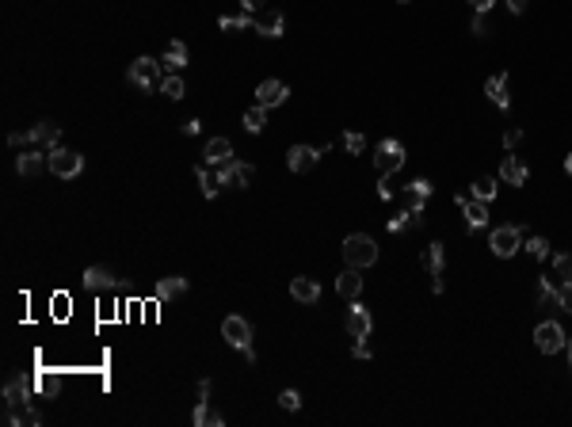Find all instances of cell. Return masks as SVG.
Listing matches in <instances>:
<instances>
[{"mask_svg": "<svg viewBox=\"0 0 572 427\" xmlns=\"http://www.w3.org/2000/svg\"><path fill=\"white\" fill-rule=\"evenodd\" d=\"M126 81L134 84L138 92H157L160 84H164V65H160V58H138V61H130Z\"/></svg>", "mask_w": 572, "mask_h": 427, "instance_id": "cell-1", "label": "cell"}, {"mask_svg": "<svg viewBox=\"0 0 572 427\" xmlns=\"http://www.w3.org/2000/svg\"><path fill=\"white\" fill-rule=\"evenodd\" d=\"M222 336L229 347H237L240 355H245V363H256V347H252V324L245 321V317L229 313L222 321Z\"/></svg>", "mask_w": 572, "mask_h": 427, "instance_id": "cell-2", "label": "cell"}, {"mask_svg": "<svg viewBox=\"0 0 572 427\" xmlns=\"http://www.w3.org/2000/svg\"><path fill=\"white\" fill-rule=\"evenodd\" d=\"M344 264H347V267H359V271L378 264V245H374V237L351 233V237L344 240Z\"/></svg>", "mask_w": 572, "mask_h": 427, "instance_id": "cell-3", "label": "cell"}, {"mask_svg": "<svg viewBox=\"0 0 572 427\" xmlns=\"http://www.w3.org/2000/svg\"><path fill=\"white\" fill-rule=\"evenodd\" d=\"M526 233H531V229H526V225H500V229H492L489 245H492V252H496L500 259H511L515 252L523 248Z\"/></svg>", "mask_w": 572, "mask_h": 427, "instance_id": "cell-4", "label": "cell"}, {"mask_svg": "<svg viewBox=\"0 0 572 427\" xmlns=\"http://www.w3.org/2000/svg\"><path fill=\"white\" fill-rule=\"evenodd\" d=\"M252 180H256V168H252L248 160L229 157L225 164H218V183H222V187L245 191V187H252Z\"/></svg>", "mask_w": 572, "mask_h": 427, "instance_id": "cell-5", "label": "cell"}, {"mask_svg": "<svg viewBox=\"0 0 572 427\" xmlns=\"http://www.w3.org/2000/svg\"><path fill=\"white\" fill-rule=\"evenodd\" d=\"M374 168H378V176H393V172L404 168V145L397 138H386L374 149Z\"/></svg>", "mask_w": 572, "mask_h": 427, "instance_id": "cell-6", "label": "cell"}, {"mask_svg": "<svg viewBox=\"0 0 572 427\" xmlns=\"http://www.w3.org/2000/svg\"><path fill=\"white\" fill-rule=\"evenodd\" d=\"M50 172L58 180H76L84 172V157L73 153V149H65V145H53L50 149Z\"/></svg>", "mask_w": 572, "mask_h": 427, "instance_id": "cell-7", "label": "cell"}, {"mask_svg": "<svg viewBox=\"0 0 572 427\" xmlns=\"http://www.w3.org/2000/svg\"><path fill=\"white\" fill-rule=\"evenodd\" d=\"M16 172L24 180H35V176H42V172H50V149L31 145L27 153H19V157H16Z\"/></svg>", "mask_w": 572, "mask_h": 427, "instance_id": "cell-8", "label": "cell"}, {"mask_svg": "<svg viewBox=\"0 0 572 427\" xmlns=\"http://www.w3.org/2000/svg\"><path fill=\"white\" fill-rule=\"evenodd\" d=\"M534 344H538V351L542 355H557V351H565V328H561L557 321H542L534 328Z\"/></svg>", "mask_w": 572, "mask_h": 427, "instance_id": "cell-9", "label": "cell"}, {"mask_svg": "<svg viewBox=\"0 0 572 427\" xmlns=\"http://www.w3.org/2000/svg\"><path fill=\"white\" fill-rule=\"evenodd\" d=\"M454 202L461 206V210H466V229L469 233H477V229H485L489 225V202L485 199H477V195H454Z\"/></svg>", "mask_w": 572, "mask_h": 427, "instance_id": "cell-10", "label": "cell"}, {"mask_svg": "<svg viewBox=\"0 0 572 427\" xmlns=\"http://www.w3.org/2000/svg\"><path fill=\"white\" fill-rule=\"evenodd\" d=\"M325 153H328V145H294L286 153V164H290V172H313Z\"/></svg>", "mask_w": 572, "mask_h": 427, "instance_id": "cell-11", "label": "cell"}, {"mask_svg": "<svg viewBox=\"0 0 572 427\" xmlns=\"http://www.w3.org/2000/svg\"><path fill=\"white\" fill-rule=\"evenodd\" d=\"M252 27H256L263 38H279L282 27H286V19H282L279 8H260V12H252Z\"/></svg>", "mask_w": 572, "mask_h": 427, "instance_id": "cell-12", "label": "cell"}, {"mask_svg": "<svg viewBox=\"0 0 572 427\" xmlns=\"http://www.w3.org/2000/svg\"><path fill=\"white\" fill-rule=\"evenodd\" d=\"M31 397H35V386H31L24 374L4 381V408H19V404H27Z\"/></svg>", "mask_w": 572, "mask_h": 427, "instance_id": "cell-13", "label": "cell"}, {"mask_svg": "<svg viewBox=\"0 0 572 427\" xmlns=\"http://www.w3.org/2000/svg\"><path fill=\"white\" fill-rule=\"evenodd\" d=\"M489 100L500 107V111H511V76L508 73H492L489 84H485Z\"/></svg>", "mask_w": 572, "mask_h": 427, "instance_id": "cell-14", "label": "cell"}, {"mask_svg": "<svg viewBox=\"0 0 572 427\" xmlns=\"http://www.w3.org/2000/svg\"><path fill=\"white\" fill-rule=\"evenodd\" d=\"M187 290H191V282H187L183 275H168V279H160L157 287H153V298H157L160 305H172L175 298H183Z\"/></svg>", "mask_w": 572, "mask_h": 427, "instance_id": "cell-15", "label": "cell"}, {"mask_svg": "<svg viewBox=\"0 0 572 427\" xmlns=\"http://www.w3.org/2000/svg\"><path fill=\"white\" fill-rule=\"evenodd\" d=\"M290 298L298 305H317V302H321V282L310 279V275H298L290 282Z\"/></svg>", "mask_w": 572, "mask_h": 427, "instance_id": "cell-16", "label": "cell"}, {"mask_svg": "<svg viewBox=\"0 0 572 427\" xmlns=\"http://www.w3.org/2000/svg\"><path fill=\"white\" fill-rule=\"evenodd\" d=\"M427 195H431V183H427V180H412L409 187L397 195V199H401V210H424Z\"/></svg>", "mask_w": 572, "mask_h": 427, "instance_id": "cell-17", "label": "cell"}, {"mask_svg": "<svg viewBox=\"0 0 572 427\" xmlns=\"http://www.w3.org/2000/svg\"><path fill=\"white\" fill-rule=\"evenodd\" d=\"M84 287L96 290V294H100V290H115V287H118V275H115L111 267H103V264H92V267L84 271Z\"/></svg>", "mask_w": 572, "mask_h": 427, "instance_id": "cell-18", "label": "cell"}, {"mask_svg": "<svg viewBox=\"0 0 572 427\" xmlns=\"http://www.w3.org/2000/svg\"><path fill=\"white\" fill-rule=\"evenodd\" d=\"M286 96H290V88H286L282 81H263L260 88H256V103L260 107H279V103H286Z\"/></svg>", "mask_w": 572, "mask_h": 427, "instance_id": "cell-19", "label": "cell"}, {"mask_svg": "<svg viewBox=\"0 0 572 427\" xmlns=\"http://www.w3.org/2000/svg\"><path fill=\"white\" fill-rule=\"evenodd\" d=\"M61 138V126L53 123V118H42V123L31 126V145H42V149H53Z\"/></svg>", "mask_w": 572, "mask_h": 427, "instance_id": "cell-20", "label": "cell"}, {"mask_svg": "<svg viewBox=\"0 0 572 427\" xmlns=\"http://www.w3.org/2000/svg\"><path fill=\"white\" fill-rule=\"evenodd\" d=\"M336 294L344 302H359V294H362V275H359V267H347L344 275L336 279Z\"/></svg>", "mask_w": 572, "mask_h": 427, "instance_id": "cell-21", "label": "cell"}, {"mask_svg": "<svg viewBox=\"0 0 572 427\" xmlns=\"http://www.w3.org/2000/svg\"><path fill=\"white\" fill-rule=\"evenodd\" d=\"M187 61H191V53H187V42H180V38H175V42H168V50L160 53L164 73H180Z\"/></svg>", "mask_w": 572, "mask_h": 427, "instance_id": "cell-22", "label": "cell"}, {"mask_svg": "<svg viewBox=\"0 0 572 427\" xmlns=\"http://www.w3.org/2000/svg\"><path fill=\"white\" fill-rule=\"evenodd\" d=\"M443 264H446V248H443V240H431L424 252V271L431 279H443Z\"/></svg>", "mask_w": 572, "mask_h": 427, "instance_id": "cell-23", "label": "cell"}, {"mask_svg": "<svg viewBox=\"0 0 572 427\" xmlns=\"http://www.w3.org/2000/svg\"><path fill=\"white\" fill-rule=\"evenodd\" d=\"M526 176H531V172H526V164H523L519 157H504V164H500V180H504V183H511V187H523Z\"/></svg>", "mask_w": 572, "mask_h": 427, "instance_id": "cell-24", "label": "cell"}, {"mask_svg": "<svg viewBox=\"0 0 572 427\" xmlns=\"http://www.w3.org/2000/svg\"><path fill=\"white\" fill-rule=\"evenodd\" d=\"M191 423L195 427H225V416L218 408H210V401H199L195 412H191Z\"/></svg>", "mask_w": 572, "mask_h": 427, "instance_id": "cell-25", "label": "cell"}, {"mask_svg": "<svg viewBox=\"0 0 572 427\" xmlns=\"http://www.w3.org/2000/svg\"><path fill=\"white\" fill-rule=\"evenodd\" d=\"M370 328H374L370 313L362 309V305H351V313H347V332L355 336V339H362V336H370Z\"/></svg>", "mask_w": 572, "mask_h": 427, "instance_id": "cell-26", "label": "cell"}, {"mask_svg": "<svg viewBox=\"0 0 572 427\" xmlns=\"http://www.w3.org/2000/svg\"><path fill=\"white\" fill-rule=\"evenodd\" d=\"M203 153H206V164H214V168H218V164H225L229 157H233V145H229V138H210Z\"/></svg>", "mask_w": 572, "mask_h": 427, "instance_id": "cell-27", "label": "cell"}, {"mask_svg": "<svg viewBox=\"0 0 572 427\" xmlns=\"http://www.w3.org/2000/svg\"><path fill=\"white\" fill-rule=\"evenodd\" d=\"M424 225V210H401L397 217H389V233H412Z\"/></svg>", "mask_w": 572, "mask_h": 427, "instance_id": "cell-28", "label": "cell"}, {"mask_svg": "<svg viewBox=\"0 0 572 427\" xmlns=\"http://www.w3.org/2000/svg\"><path fill=\"white\" fill-rule=\"evenodd\" d=\"M195 180H199V187L206 199H218V191H222V183H218V172H206V164H195Z\"/></svg>", "mask_w": 572, "mask_h": 427, "instance_id": "cell-29", "label": "cell"}, {"mask_svg": "<svg viewBox=\"0 0 572 427\" xmlns=\"http://www.w3.org/2000/svg\"><path fill=\"white\" fill-rule=\"evenodd\" d=\"M538 305H542V309H549V313L561 309V290H557V287H549L546 279L538 282Z\"/></svg>", "mask_w": 572, "mask_h": 427, "instance_id": "cell-30", "label": "cell"}, {"mask_svg": "<svg viewBox=\"0 0 572 427\" xmlns=\"http://www.w3.org/2000/svg\"><path fill=\"white\" fill-rule=\"evenodd\" d=\"M160 92L168 96V100H175V103H180L183 96H187V84L180 81V73H164V84H160Z\"/></svg>", "mask_w": 572, "mask_h": 427, "instance_id": "cell-31", "label": "cell"}, {"mask_svg": "<svg viewBox=\"0 0 572 427\" xmlns=\"http://www.w3.org/2000/svg\"><path fill=\"white\" fill-rule=\"evenodd\" d=\"M263 126H267V107H248V111H245V130H248V134H260V130Z\"/></svg>", "mask_w": 572, "mask_h": 427, "instance_id": "cell-32", "label": "cell"}, {"mask_svg": "<svg viewBox=\"0 0 572 427\" xmlns=\"http://www.w3.org/2000/svg\"><path fill=\"white\" fill-rule=\"evenodd\" d=\"M469 195H477V199H492V195H496V180H492V176H481V180H473V191Z\"/></svg>", "mask_w": 572, "mask_h": 427, "instance_id": "cell-33", "label": "cell"}, {"mask_svg": "<svg viewBox=\"0 0 572 427\" xmlns=\"http://www.w3.org/2000/svg\"><path fill=\"white\" fill-rule=\"evenodd\" d=\"M218 27H222V31H245V27H252V12H245V16H222V19H218Z\"/></svg>", "mask_w": 572, "mask_h": 427, "instance_id": "cell-34", "label": "cell"}, {"mask_svg": "<svg viewBox=\"0 0 572 427\" xmlns=\"http://www.w3.org/2000/svg\"><path fill=\"white\" fill-rule=\"evenodd\" d=\"M553 275H561L565 282H572V256L557 252V256H553Z\"/></svg>", "mask_w": 572, "mask_h": 427, "instance_id": "cell-35", "label": "cell"}, {"mask_svg": "<svg viewBox=\"0 0 572 427\" xmlns=\"http://www.w3.org/2000/svg\"><path fill=\"white\" fill-rule=\"evenodd\" d=\"M526 252H531L534 259H546L549 256V240L546 237H526Z\"/></svg>", "mask_w": 572, "mask_h": 427, "instance_id": "cell-36", "label": "cell"}, {"mask_svg": "<svg viewBox=\"0 0 572 427\" xmlns=\"http://www.w3.org/2000/svg\"><path fill=\"white\" fill-rule=\"evenodd\" d=\"M279 404H282L286 412H298V408H302V393H298V389H282V393H279Z\"/></svg>", "mask_w": 572, "mask_h": 427, "instance_id": "cell-37", "label": "cell"}, {"mask_svg": "<svg viewBox=\"0 0 572 427\" xmlns=\"http://www.w3.org/2000/svg\"><path fill=\"white\" fill-rule=\"evenodd\" d=\"M344 145H347V153H362V149H367V138L355 134V130H347V134H344Z\"/></svg>", "mask_w": 572, "mask_h": 427, "instance_id": "cell-38", "label": "cell"}, {"mask_svg": "<svg viewBox=\"0 0 572 427\" xmlns=\"http://www.w3.org/2000/svg\"><path fill=\"white\" fill-rule=\"evenodd\" d=\"M469 31H473V35H477V38H485V35H489V12H477V16H473Z\"/></svg>", "mask_w": 572, "mask_h": 427, "instance_id": "cell-39", "label": "cell"}, {"mask_svg": "<svg viewBox=\"0 0 572 427\" xmlns=\"http://www.w3.org/2000/svg\"><path fill=\"white\" fill-rule=\"evenodd\" d=\"M561 313H572V282L561 287Z\"/></svg>", "mask_w": 572, "mask_h": 427, "instance_id": "cell-40", "label": "cell"}, {"mask_svg": "<svg viewBox=\"0 0 572 427\" xmlns=\"http://www.w3.org/2000/svg\"><path fill=\"white\" fill-rule=\"evenodd\" d=\"M515 145H523V130H508L504 134V149H515Z\"/></svg>", "mask_w": 572, "mask_h": 427, "instance_id": "cell-41", "label": "cell"}, {"mask_svg": "<svg viewBox=\"0 0 572 427\" xmlns=\"http://www.w3.org/2000/svg\"><path fill=\"white\" fill-rule=\"evenodd\" d=\"M351 355H355V359H370V344H367V336H362V339H355V347H351Z\"/></svg>", "mask_w": 572, "mask_h": 427, "instance_id": "cell-42", "label": "cell"}, {"mask_svg": "<svg viewBox=\"0 0 572 427\" xmlns=\"http://www.w3.org/2000/svg\"><path fill=\"white\" fill-rule=\"evenodd\" d=\"M8 145H31V130H27V134H19V130H12V134H8Z\"/></svg>", "mask_w": 572, "mask_h": 427, "instance_id": "cell-43", "label": "cell"}, {"mask_svg": "<svg viewBox=\"0 0 572 427\" xmlns=\"http://www.w3.org/2000/svg\"><path fill=\"white\" fill-rule=\"evenodd\" d=\"M240 8L245 12H260V8H267V0H240Z\"/></svg>", "mask_w": 572, "mask_h": 427, "instance_id": "cell-44", "label": "cell"}, {"mask_svg": "<svg viewBox=\"0 0 572 427\" xmlns=\"http://www.w3.org/2000/svg\"><path fill=\"white\" fill-rule=\"evenodd\" d=\"M199 130H203V126H199V118H187V123H183V134H187V138H195Z\"/></svg>", "mask_w": 572, "mask_h": 427, "instance_id": "cell-45", "label": "cell"}, {"mask_svg": "<svg viewBox=\"0 0 572 427\" xmlns=\"http://www.w3.org/2000/svg\"><path fill=\"white\" fill-rule=\"evenodd\" d=\"M378 195H382V199H393V187H389V176H382V183H378Z\"/></svg>", "mask_w": 572, "mask_h": 427, "instance_id": "cell-46", "label": "cell"}, {"mask_svg": "<svg viewBox=\"0 0 572 427\" xmlns=\"http://www.w3.org/2000/svg\"><path fill=\"white\" fill-rule=\"evenodd\" d=\"M526 4H531V0H508V8H511L515 16H523V12H526Z\"/></svg>", "mask_w": 572, "mask_h": 427, "instance_id": "cell-47", "label": "cell"}, {"mask_svg": "<svg viewBox=\"0 0 572 427\" xmlns=\"http://www.w3.org/2000/svg\"><path fill=\"white\" fill-rule=\"evenodd\" d=\"M199 401H210V378L199 381Z\"/></svg>", "mask_w": 572, "mask_h": 427, "instance_id": "cell-48", "label": "cell"}, {"mask_svg": "<svg viewBox=\"0 0 572 427\" xmlns=\"http://www.w3.org/2000/svg\"><path fill=\"white\" fill-rule=\"evenodd\" d=\"M469 4H473V8H477V12H489V8H492V4H496V0H469Z\"/></svg>", "mask_w": 572, "mask_h": 427, "instance_id": "cell-49", "label": "cell"}, {"mask_svg": "<svg viewBox=\"0 0 572 427\" xmlns=\"http://www.w3.org/2000/svg\"><path fill=\"white\" fill-rule=\"evenodd\" d=\"M565 172H568V176H572V153H568V157H565Z\"/></svg>", "mask_w": 572, "mask_h": 427, "instance_id": "cell-50", "label": "cell"}, {"mask_svg": "<svg viewBox=\"0 0 572 427\" xmlns=\"http://www.w3.org/2000/svg\"><path fill=\"white\" fill-rule=\"evenodd\" d=\"M565 351H568V366H572V344H565Z\"/></svg>", "mask_w": 572, "mask_h": 427, "instance_id": "cell-51", "label": "cell"}, {"mask_svg": "<svg viewBox=\"0 0 572 427\" xmlns=\"http://www.w3.org/2000/svg\"><path fill=\"white\" fill-rule=\"evenodd\" d=\"M397 4H412V0H397Z\"/></svg>", "mask_w": 572, "mask_h": 427, "instance_id": "cell-52", "label": "cell"}]
</instances>
